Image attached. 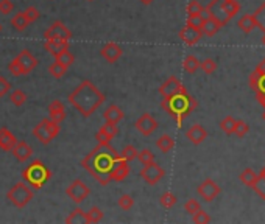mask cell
Wrapping results in <instances>:
<instances>
[{
  "label": "cell",
  "mask_w": 265,
  "mask_h": 224,
  "mask_svg": "<svg viewBox=\"0 0 265 224\" xmlns=\"http://www.w3.org/2000/svg\"><path fill=\"white\" fill-rule=\"evenodd\" d=\"M156 146H158V150L162 151V153H169V151L173 150V146H175V140L172 139V135H169V134H162V135L159 137V139L156 140Z\"/></svg>",
  "instance_id": "cell-28"
},
{
  "label": "cell",
  "mask_w": 265,
  "mask_h": 224,
  "mask_svg": "<svg viewBox=\"0 0 265 224\" xmlns=\"http://www.w3.org/2000/svg\"><path fill=\"white\" fill-rule=\"evenodd\" d=\"M65 195H68L75 204H81L91 195V188L81 179H75L68 188H65Z\"/></svg>",
  "instance_id": "cell-8"
},
{
  "label": "cell",
  "mask_w": 265,
  "mask_h": 224,
  "mask_svg": "<svg viewBox=\"0 0 265 224\" xmlns=\"http://www.w3.org/2000/svg\"><path fill=\"white\" fill-rule=\"evenodd\" d=\"M123 55V50L119 44H115V42H108L105 44L102 48H100V56L108 61L109 64H114V62H117Z\"/></svg>",
  "instance_id": "cell-15"
},
{
  "label": "cell",
  "mask_w": 265,
  "mask_h": 224,
  "mask_svg": "<svg viewBox=\"0 0 265 224\" xmlns=\"http://www.w3.org/2000/svg\"><path fill=\"white\" fill-rule=\"evenodd\" d=\"M88 2H94V0H88Z\"/></svg>",
  "instance_id": "cell-59"
},
{
  "label": "cell",
  "mask_w": 265,
  "mask_h": 224,
  "mask_svg": "<svg viewBox=\"0 0 265 224\" xmlns=\"http://www.w3.org/2000/svg\"><path fill=\"white\" fill-rule=\"evenodd\" d=\"M119 134V128L117 125H112V123H105L98 128L97 134H95V139L98 143H109L115 135Z\"/></svg>",
  "instance_id": "cell-17"
},
{
  "label": "cell",
  "mask_w": 265,
  "mask_h": 224,
  "mask_svg": "<svg viewBox=\"0 0 265 224\" xmlns=\"http://www.w3.org/2000/svg\"><path fill=\"white\" fill-rule=\"evenodd\" d=\"M254 21H256V25L257 28H260L262 31H265V2L256 10V13L253 14Z\"/></svg>",
  "instance_id": "cell-40"
},
{
  "label": "cell",
  "mask_w": 265,
  "mask_h": 224,
  "mask_svg": "<svg viewBox=\"0 0 265 224\" xmlns=\"http://www.w3.org/2000/svg\"><path fill=\"white\" fill-rule=\"evenodd\" d=\"M256 179H257V175L254 173L251 168H245L242 173H240V181L245 185H248V187H253V184L256 182Z\"/></svg>",
  "instance_id": "cell-37"
},
{
  "label": "cell",
  "mask_w": 265,
  "mask_h": 224,
  "mask_svg": "<svg viewBox=\"0 0 265 224\" xmlns=\"http://www.w3.org/2000/svg\"><path fill=\"white\" fill-rule=\"evenodd\" d=\"M47 111H48V118L53 120V122H56L59 125H61V122H64L65 109H64V105H62L61 100H53L50 105H48Z\"/></svg>",
  "instance_id": "cell-21"
},
{
  "label": "cell",
  "mask_w": 265,
  "mask_h": 224,
  "mask_svg": "<svg viewBox=\"0 0 265 224\" xmlns=\"http://www.w3.org/2000/svg\"><path fill=\"white\" fill-rule=\"evenodd\" d=\"M223 8H225V13L233 19V17L240 11V5L237 0H223Z\"/></svg>",
  "instance_id": "cell-35"
},
{
  "label": "cell",
  "mask_w": 265,
  "mask_h": 224,
  "mask_svg": "<svg viewBox=\"0 0 265 224\" xmlns=\"http://www.w3.org/2000/svg\"><path fill=\"white\" fill-rule=\"evenodd\" d=\"M138 159L142 165H148V164H152L155 161V154L148 148H144L142 151L138 153Z\"/></svg>",
  "instance_id": "cell-42"
},
{
  "label": "cell",
  "mask_w": 265,
  "mask_h": 224,
  "mask_svg": "<svg viewBox=\"0 0 265 224\" xmlns=\"http://www.w3.org/2000/svg\"><path fill=\"white\" fill-rule=\"evenodd\" d=\"M120 159V153L115 151L109 143H98L91 153H88L81 159L80 164L89 175L94 176V179L98 184L108 185L111 182L112 170Z\"/></svg>",
  "instance_id": "cell-1"
},
{
  "label": "cell",
  "mask_w": 265,
  "mask_h": 224,
  "mask_svg": "<svg viewBox=\"0 0 265 224\" xmlns=\"http://www.w3.org/2000/svg\"><path fill=\"white\" fill-rule=\"evenodd\" d=\"M44 39H72V31L61 21H55L50 27L44 31Z\"/></svg>",
  "instance_id": "cell-10"
},
{
  "label": "cell",
  "mask_w": 265,
  "mask_h": 224,
  "mask_svg": "<svg viewBox=\"0 0 265 224\" xmlns=\"http://www.w3.org/2000/svg\"><path fill=\"white\" fill-rule=\"evenodd\" d=\"M138 153H139V151H138V148H136L135 145H125L123 150L120 151V156H122L123 161L131 162V161L138 159Z\"/></svg>",
  "instance_id": "cell-33"
},
{
  "label": "cell",
  "mask_w": 265,
  "mask_h": 224,
  "mask_svg": "<svg viewBox=\"0 0 265 224\" xmlns=\"http://www.w3.org/2000/svg\"><path fill=\"white\" fill-rule=\"evenodd\" d=\"M0 33H2V24H0Z\"/></svg>",
  "instance_id": "cell-58"
},
{
  "label": "cell",
  "mask_w": 265,
  "mask_h": 224,
  "mask_svg": "<svg viewBox=\"0 0 265 224\" xmlns=\"http://www.w3.org/2000/svg\"><path fill=\"white\" fill-rule=\"evenodd\" d=\"M196 106H198V101L193 97H190L187 92L165 97L161 101V108L175 120L178 128L183 126L184 118H187L196 109Z\"/></svg>",
  "instance_id": "cell-3"
},
{
  "label": "cell",
  "mask_w": 265,
  "mask_h": 224,
  "mask_svg": "<svg viewBox=\"0 0 265 224\" xmlns=\"http://www.w3.org/2000/svg\"><path fill=\"white\" fill-rule=\"evenodd\" d=\"M14 59H16V62L19 64L22 75H28V73H31V72L36 68V65H38V59H36V56L33 55L28 48L22 50L21 53H19L18 56H16Z\"/></svg>",
  "instance_id": "cell-12"
},
{
  "label": "cell",
  "mask_w": 265,
  "mask_h": 224,
  "mask_svg": "<svg viewBox=\"0 0 265 224\" xmlns=\"http://www.w3.org/2000/svg\"><path fill=\"white\" fill-rule=\"evenodd\" d=\"M11 27L16 30V31H19V33H22V31H25L27 30V27L30 25V22L27 21V17L24 16V13H18V14H14V17L11 19Z\"/></svg>",
  "instance_id": "cell-29"
},
{
  "label": "cell",
  "mask_w": 265,
  "mask_h": 224,
  "mask_svg": "<svg viewBox=\"0 0 265 224\" xmlns=\"http://www.w3.org/2000/svg\"><path fill=\"white\" fill-rule=\"evenodd\" d=\"M183 92H187V89L184 88V84L181 83L176 77L167 78L159 88V94H161L162 98L172 97V95H176V94H183Z\"/></svg>",
  "instance_id": "cell-11"
},
{
  "label": "cell",
  "mask_w": 265,
  "mask_h": 224,
  "mask_svg": "<svg viewBox=\"0 0 265 224\" xmlns=\"http://www.w3.org/2000/svg\"><path fill=\"white\" fill-rule=\"evenodd\" d=\"M117 204H119V207L122 209V210H129L132 205H135V198H132L131 195H122L120 198H119V201H117Z\"/></svg>",
  "instance_id": "cell-45"
},
{
  "label": "cell",
  "mask_w": 265,
  "mask_h": 224,
  "mask_svg": "<svg viewBox=\"0 0 265 224\" xmlns=\"http://www.w3.org/2000/svg\"><path fill=\"white\" fill-rule=\"evenodd\" d=\"M262 44L265 45V31H263V36H262Z\"/></svg>",
  "instance_id": "cell-57"
},
{
  "label": "cell",
  "mask_w": 265,
  "mask_h": 224,
  "mask_svg": "<svg viewBox=\"0 0 265 224\" xmlns=\"http://www.w3.org/2000/svg\"><path fill=\"white\" fill-rule=\"evenodd\" d=\"M254 72H257V73H260V75H265V58L257 64V67L254 68Z\"/></svg>",
  "instance_id": "cell-54"
},
{
  "label": "cell",
  "mask_w": 265,
  "mask_h": 224,
  "mask_svg": "<svg viewBox=\"0 0 265 224\" xmlns=\"http://www.w3.org/2000/svg\"><path fill=\"white\" fill-rule=\"evenodd\" d=\"M139 2L142 4V5H152L155 0H139Z\"/></svg>",
  "instance_id": "cell-56"
},
{
  "label": "cell",
  "mask_w": 265,
  "mask_h": 224,
  "mask_svg": "<svg viewBox=\"0 0 265 224\" xmlns=\"http://www.w3.org/2000/svg\"><path fill=\"white\" fill-rule=\"evenodd\" d=\"M251 188L256 192V195H259L262 199H265V176L257 175V179H256V182L253 184Z\"/></svg>",
  "instance_id": "cell-41"
},
{
  "label": "cell",
  "mask_w": 265,
  "mask_h": 224,
  "mask_svg": "<svg viewBox=\"0 0 265 224\" xmlns=\"http://www.w3.org/2000/svg\"><path fill=\"white\" fill-rule=\"evenodd\" d=\"M105 98H106L105 94L102 91H98V88L92 81L83 80L69 94L68 101L83 117H91L98 109V106H102Z\"/></svg>",
  "instance_id": "cell-2"
},
{
  "label": "cell",
  "mask_w": 265,
  "mask_h": 224,
  "mask_svg": "<svg viewBox=\"0 0 265 224\" xmlns=\"http://www.w3.org/2000/svg\"><path fill=\"white\" fill-rule=\"evenodd\" d=\"M103 118H105V122H108V123L119 125V122L123 118V111L117 105H109L103 112Z\"/></svg>",
  "instance_id": "cell-25"
},
{
  "label": "cell",
  "mask_w": 265,
  "mask_h": 224,
  "mask_svg": "<svg viewBox=\"0 0 265 224\" xmlns=\"http://www.w3.org/2000/svg\"><path fill=\"white\" fill-rule=\"evenodd\" d=\"M11 92V84L5 77H0V98H4Z\"/></svg>",
  "instance_id": "cell-51"
},
{
  "label": "cell",
  "mask_w": 265,
  "mask_h": 224,
  "mask_svg": "<svg viewBox=\"0 0 265 224\" xmlns=\"http://www.w3.org/2000/svg\"><path fill=\"white\" fill-rule=\"evenodd\" d=\"M256 100L265 108V92H256Z\"/></svg>",
  "instance_id": "cell-55"
},
{
  "label": "cell",
  "mask_w": 265,
  "mask_h": 224,
  "mask_svg": "<svg viewBox=\"0 0 265 224\" xmlns=\"http://www.w3.org/2000/svg\"><path fill=\"white\" fill-rule=\"evenodd\" d=\"M203 10L205 7L198 2V0H190L186 11H187V16H196V14H203Z\"/></svg>",
  "instance_id": "cell-43"
},
{
  "label": "cell",
  "mask_w": 265,
  "mask_h": 224,
  "mask_svg": "<svg viewBox=\"0 0 265 224\" xmlns=\"http://www.w3.org/2000/svg\"><path fill=\"white\" fill-rule=\"evenodd\" d=\"M234 126H236V118H233L231 115L225 117L220 122V128L226 135H233L234 134Z\"/></svg>",
  "instance_id": "cell-36"
},
{
  "label": "cell",
  "mask_w": 265,
  "mask_h": 224,
  "mask_svg": "<svg viewBox=\"0 0 265 224\" xmlns=\"http://www.w3.org/2000/svg\"><path fill=\"white\" fill-rule=\"evenodd\" d=\"M55 61H58V62H61V64H64L65 67H71L74 62H75V56H74V53L72 51L68 48V50H64V51H61V53L58 55V56H55Z\"/></svg>",
  "instance_id": "cell-34"
},
{
  "label": "cell",
  "mask_w": 265,
  "mask_h": 224,
  "mask_svg": "<svg viewBox=\"0 0 265 224\" xmlns=\"http://www.w3.org/2000/svg\"><path fill=\"white\" fill-rule=\"evenodd\" d=\"M24 13V16L27 17V21L30 22V24H33L35 21H38L39 17H41V11L36 8V7H28L25 11H22Z\"/></svg>",
  "instance_id": "cell-46"
},
{
  "label": "cell",
  "mask_w": 265,
  "mask_h": 224,
  "mask_svg": "<svg viewBox=\"0 0 265 224\" xmlns=\"http://www.w3.org/2000/svg\"><path fill=\"white\" fill-rule=\"evenodd\" d=\"M256 27H257V25H256V21H254L253 14H245V16H242L240 19H239V28H240L245 34L251 33Z\"/></svg>",
  "instance_id": "cell-27"
},
{
  "label": "cell",
  "mask_w": 265,
  "mask_h": 224,
  "mask_svg": "<svg viewBox=\"0 0 265 224\" xmlns=\"http://www.w3.org/2000/svg\"><path fill=\"white\" fill-rule=\"evenodd\" d=\"M65 72H68V67H65L64 64H61V62H58V61H55V62H52L50 65H48V73L56 80L62 78L65 75Z\"/></svg>",
  "instance_id": "cell-31"
},
{
  "label": "cell",
  "mask_w": 265,
  "mask_h": 224,
  "mask_svg": "<svg viewBox=\"0 0 265 224\" xmlns=\"http://www.w3.org/2000/svg\"><path fill=\"white\" fill-rule=\"evenodd\" d=\"M65 222L68 224H89L88 221V215L83 209H75L69 213V216L65 218Z\"/></svg>",
  "instance_id": "cell-26"
},
{
  "label": "cell",
  "mask_w": 265,
  "mask_h": 224,
  "mask_svg": "<svg viewBox=\"0 0 265 224\" xmlns=\"http://www.w3.org/2000/svg\"><path fill=\"white\" fill-rule=\"evenodd\" d=\"M52 178V171L48 170L42 161L35 159L24 171H22V179L35 190H39L42 188L47 181Z\"/></svg>",
  "instance_id": "cell-4"
},
{
  "label": "cell",
  "mask_w": 265,
  "mask_h": 224,
  "mask_svg": "<svg viewBox=\"0 0 265 224\" xmlns=\"http://www.w3.org/2000/svg\"><path fill=\"white\" fill-rule=\"evenodd\" d=\"M11 153H13V156L18 159L19 162H27L31 156H33V148H31V145H28L27 142H24V140H18V143L14 145V148L11 150Z\"/></svg>",
  "instance_id": "cell-20"
},
{
  "label": "cell",
  "mask_w": 265,
  "mask_h": 224,
  "mask_svg": "<svg viewBox=\"0 0 265 224\" xmlns=\"http://www.w3.org/2000/svg\"><path fill=\"white\" fill-rule=\"evenodd\" d=\"M203 38V33L200 28H195V27H190V25H186L179 30V39L183 41L186 45L192 47L195 44L200 42V39Z\"/></svg>",
  "instance_id": "cell-16"
},
{
  "label": "cell",
  "mask_w": 265,
  "mask_h": 224,
  "mask_svg": "<svg viewBox=\"0 0 265 224\" xmlns=\"http://www.w3.org/2000/svg\"><path fill=\"white\" fill-rule=\"evenodd\" d=\"M129 173H131L129 162L120 159L119 164L115 165L114 170H112V173H111V181H114V182H122V181H125V179L129 176Z\"/></svg>",
  "instance_id": "cell-22"
},
{
  "label": "cell",
  "mask_w": 265,
  "mask_h": 224,
  "mask_svg": "<svg viewBox=\"0 0 265 224\" xmlns=\"http://www.w3.org/2000/svg\"><path fill=\"white\" fill-rule=\"evenodd\" d=\"M202 209V205H200V202H198L196 199H189V201H186V204H184V210L187 212V213H190V215H193L195 212H198Z\"/></svg>",
  "instance_id": "cell-50"
},
{
  "label": "cell",
  "mask_w": 265,
  "mask_h": 224,
  "mask_svg": "<svg viewBox=\"0 0 265 224\" xmlns=\"http://www.w3.org/2000/svg\"><path fill=\"white\" fill-rule=\"evenodd\" d=\"M14 10V4L11 0H0V14H10Z\"/></svg>",
  "instance_id": "cell-52"
},
{
  "label": "cell",
  "mask_w": 265,
  "mask_h": 224,
  "mask_svg": "<svg viewBox=\"0 0 265 224\" xmlns=\"http://www.w3.org/2000/svg\"><path fill=\"white\" fill-rule=\"evenodd\" d=\"M86 215H88V221H89V222H100V221L103 219V216H105L103 210H102L100 207H97V205L91 207V209L86 212Z\"/></svg>",
  "instance_id": "cell-39"
},
{
  "label": "cell",
  "mask_w": 265,
  "mask_h": 224,
  "mask_svg": "<svg viewBox=\"0 0 265 224\" xmlns=\"http://www.w3.org/2000/svg\"><path fill=\"white\" fill-rule=\"evenodd\" d=\"M69 42L71 41H65V39H45L44 48L48 55H52L55 58L61 53V51L69 48Z\"/></svg>",
  "instance_id": "cell-18"
},
{
  "label": "cell",
  "mask_w": 265,
  "mask_h": 224,
  "mask_svg": "<svg viewBox=\"0 0 265 224\" xmlns=\"http://www.w3.org/2000/svg\"><path fill=\"white\" fill-rule=\"evenodd\" d=\"M183 67L187 73H195L198 68H200V61H198L196 56L193 55H187L183 61Z\"/></svg>",
  "instance_id": "cell-32"
},
{
  "label": "cell",
  "mask_w": 265,
  "mask_h": 224,
  "mask_svg": "<svg viewBox=\"0 0 265 224\" xmlns=\"http://www.w3.org/2000/svg\"><path fill=\"white\" fill-rule=\"evenodd\" d=\"M203 24H202V33H203V36H208V38H212V36H215L219 31H220V28H222V25L215 21V19H212V17H209V16H205L203 14Z\"/></svg>",
  "instance_id": "cell-24"
},
{
  "label": "cell",
  "mask_w": 265,
  "mask_h": 224,
  "mask_svg": "<svg viewBox=\"0 0 265 224\" xmlns=\"http://www.w3.org/2000/svg\"><path fill=\"white\" fill-rule=\"evenodd\" d=\"M203 14L212 17V19H215V21H217L222 27L226 25V24L231 21V17L225 13L223 0H211L209 5L203 10Z\"/></svg>",
  "instance_id": "cell-7"
},
{
  "label": "cell",
  "mask_w": 265,
  "mask_h": 224,
  "mask_svg": "<svg viewBox=\"0 0 265 224\" xmlns=\"http://www.w3.org/2000/svg\"><path fill=\"white\" fill-rule=\"evenodd\" d=\"M200 68L206 75H212L215 72V68H217V62H215L212 58H206L205 61L200 62Z\"/></svg>",
  "instance_id": "cell-44"
},
{
  "label": "cell",
  "mask_w": 265,
  "mask_h": 224,
  "mask_svg": "<svg viewBox=\"0 0 265 224\" xmlns=\"http://www.w3.org/2000/svg\"><path fill=\"white\" fill-rule=\"evenodd\" d=\"M263 120H265V112H263Z\"/></svg>",
  "instance_id": "cell-60"
},
{
  "label": "cell",
  "mask_w": 265,
  "mask_h": 224,
  "mask_svg": "<svg viewBox=\"0 0 265 224\" xmlns=\"http://www.w3.org/2000/svg\"><path fill=\"white\" fill-rule=\"evenodd\" d=\"M164 176H165V170L159 164H156L155 161L148 165H144V168L141 170V178L148 185H156Z\"/></svg>",
  "instance_id": "cell-9"
},
{
  "label": "cell",
  "mask_w": 265,
  "mask_h": 224,
  "mask_svg": "<svg viewBox=\"0 0 265 224\" xmlns=\"http://www.w3.org/2000/svg\"><path fill=\"white\" fill-rule=\"evenodd\" d=\"M59 131H61L59 123L53 122V120L47 117V118H42L41 122L33 128L31 132H33V137L38 139L42 145H48V143H52L53 139H56Z\"/></svg>",
  "instance_id": "cell-6"
},
{
  "label": "cell",
  "mask_w": 265,
  "mask_h": 224,
  "mask_svg": "<svg viewBox=\"0 0 265 224\" xmlns=\"http://www.w3.org/2000/svg\"><path fill=\"white\" fill-rule=\"evenodd\" d=\"M186 137L189 139L190 143L193 145H200L206 140V137H208V131L205 129V126L202 125H192L187 131H186Z\"/></svg>",
  "instance_id": "cell-19"
},
{
  "label": "cell",
  "mask_w": 265,
  "mask_h": 224,
  "mask_svg": "<svg viewBox=\"0 0 265 224\" xmlns=\"http://www.w3.org/2000/svg\"><path fill=\"white\" fill-rule=\"evenodd\" d=\"M8 70L13 77H22V72H21V67L19 64L16 62V59H13L10 64H8Z\"/></svg>",
  "instance_id": "cell-53"
},
{
  "label": "cell",
  "mask_w": 265,
  "mask_h": 224,
  "mask_svg": "<svg viewBox=\"0 0 265 224\" xmlns=\"http://www.w3.org/2000/svg\"><path fill=\"white\" fill-rule=\"evenodd\" d=\"M7 198L16 209H24L33 199V190L25 181H21V182H16L10 188L8 193H7Z\"/></svg>",
  "instance_id": "cell-5"
},
{
  "label": "cell",
  "mask_w": 265,
  "mask_h": 224,
  "mask_svg": "<svg viewBox=\"0 0 265 224\" xmlns=\"http://www.w3.org/2000/svg\"><path fill=\"white\" fill-rule=\"evenodd\" d=\"M18 143V137H16L8 128H0V150L2 151H11L14 145Z\"/></svg>",
  "instance_id": "cell-23"
},
{
  "label": "cell",
  "mask_w": 265,
  "mask_h": 224,
  "mask_svg": "<svg viewBox=\"0 0 265 224\" xmlns=\"http://www.w3.org/2000/svg\"><path fill=\"white\" fill-rule=\"evenodd\" d=\"M159 202L164 209H172L173 205L176 204V196L172 192H164L159 198Z\"/></svg>",
  "instance_id": "cell-38"
},
{
  "label": "cell",
  "mask_w": 265,
  "mask_h": 224,
  "mask_svg": "<svg viewBox=\"0 0 265 224\" xmlns=\"http://www.w3.org/2000/svg\"><path fill=\"white\" fill-rule=\"evenodd\" d=\"M248 131H250V125H248L246 122H243V120H236L234 134L237 137H245L248 134Z\"/></svg>",
  "instance_id": "cell-47"
},
{
  "label": "cell",
  "mask_w": 265,
  "mask_h": 224,
  "mask_svg": "<svg viewBox=\"0 0 265 224\" xmlns=\"http://www.w3.org/2000/svg\"><path fill=\"white\" fill-rule=\"evenodd\" d=\"M198 195H200L206 202H211L217 198L222 192V188L219 187V184H215L212 179H205L196 188Z\"/></svg>",
  "instance_id": "cell-14"
},
{
  "label": "cell",
  "mask_w": 265,
  "mask_h": 224,
  "mask_svg": "<svg viewBox=\"0 0 265 224\" xmlns=\"http://www.w3.org/2000/svg\"><path fill=\"white\" fill-rule=\"evenodd\" d=\"M135 126H136V129H138L142 135L148 137V135H152V134L158 129L159 123L156 122V118H155L153 115H150V114L145 112V114H142V115L136 120Z\"/></svg>",
  "instance_id": "cell-13"
},
{
  "label": "cell",
  "mask_w": 265,
  "mask_h": 224,
  "mask_svg": "<svg viewBox=\"0 0 265 224\" xmlns=\"http://www.w3.org/2000/svg\"><path fill=\"white\" fill-rule=\"evenodd\" d=\"M192 221L195 224H208V222H211V216L208 215V212L200 209V210L192 215Z\"/></svg>",
  "instance_id": "cell-48"
},
{
  "label": "cell",
  "mask_w": 265,
  "mask_h": 224,
  "mask_svg": "<svg viewBox=\"0 0 265 224\" xmlns=\"http://www.w3.org/2000/svg\"><path fill=\"white\" fill-rule=\"evenodd\" d=\"M10 101H11L13 106L21 108L27 103V94L22 89H16V91L10 92Z\"/></svg>",
  "instance_id": "cell-30"
},
{
  "label": "cell",
  "mask_w": 265,
  "mask_h": 224,
  "mask_svg": "<svg viewBox=\"0 0 265 224\" xmlns=\"http://www.w3.org/2000/svg\"><path fill=\"white\" fill-rule=\"evenodd\" d=\"M203 14H196V16H187V21H186V25H190V27H195V28H202V24H203Z\"/></svg>",
  "instance_id": "cell-49"
}]
</instances>
